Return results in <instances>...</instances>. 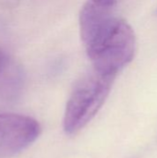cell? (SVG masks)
Masks as SVG:
<instances>
[{
	"mask_svg": "<svg viewBox=\"0 0 157 158\" xmlns=\"http://www.w3.org/2000/svg\"><path fill=\"white\" fill-rule=\"evenodd\" d=\"M85 48L93 70L116 77L135 56V33L125 19L116 17Z\"/></svg>",
	"mask_w": 157,
	"mask_h": 158,
	"instance_id": "cell-1",
	"label": "cell"
},
{
	"mask_svg": "<svg viewBox=\"0 0 157 158\" xmlns=\"http://www.w3.org/2000/svg\"><path fill=\"white\" fill-rule=\"evenodd\" d=\"M115 78L93 69L77 82L64 114L63 128L67 134L78 133L93 118L105 102Z\"/></svg>",
	"mask_w": 157,
	"mask_h": 158,
	"instance_id": "cell-2",
	"label": "cell"
},
{
	"mask_svg": "<svg viewBox=\"0 0 157 158\" xmlns=\"http://www.w3.org/2000/svg\"><path fill=\"white\" fill-rule=\"evenodd\" d=\"M41 133L37 120L31 117L0 113V158L14 156L32 143Z\"/></svg>",
	"mask_w": 157,
	"mask_h": 158,
	"instance_id": "cell-3",
	"label": "cell"
},
{
	"mask_svg": "<svg viewBox=\"0 0 157 158\" xmlns=\"http://www.w3.org/2000/svg\"><path fill=\"white\" fill-rule=\"evenodd\" d=\"M121 0H87L80 14L81 36L84 45L106 26L114 18L117 6Z\"/></svg>",
	"mask_w": 157,
	"mask_h": 158,
	"instance_id": "cell-4",
	"label": "cell"
},
{
	"mask_svg": "<svg viewBox=\"0 0 157 158\" xmlns=\"http://www.w3.org/2000/svg\"><path fill=\"white\" fill-rule=\"evenodd\" d=\"M8 65H9V61L6 53L4 52L2 49H0V79L6 73Z\"/></svg>",
	"mask_w": 157,
	"mask_h": 158,
	"instance_id": "cell-5",
	"label": "cell"
}]
</instances>
